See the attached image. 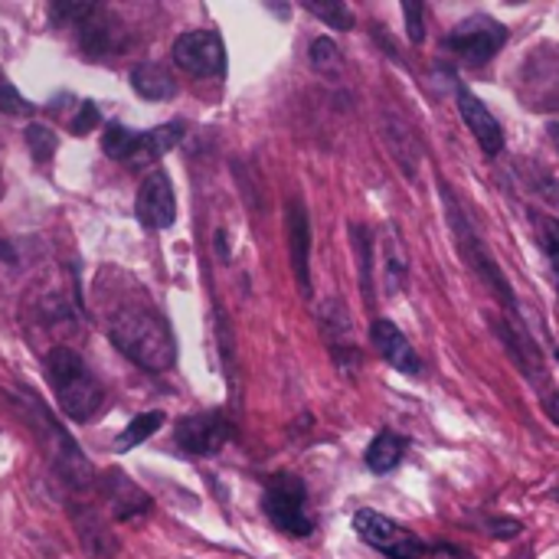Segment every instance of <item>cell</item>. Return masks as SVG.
Here are the masks:
<instances>
[{
    "instance_id": "6da1fadb",
    "label": "cell",
    "mask_w": 559,
    "mask_h": 559,
    "mask_svg": "<svg viewBox=\"0 0 559 559\" xmlns=\"http://www.w3.org/2000/svg\"><path fill=\"white\" fill-rule=\"evenodd\" d=\"M108 337L111 344L141 370L147 373H164L177 364V344L167 328V321L141 305L118 308L108 318Z\"/></svg>"
},
{
    "instance_id": "7a4b0ae2",
    "label": "cell",
    "mask_w": 559,
    "mask_h": 559,
    "mask_svg": "<svg viewBox=\"0 0 559 559\" xmlns=\"http://www.w3.org/2000/svg\"><path fill=\"white\" fill-rule=\"evenodd\" d=\"M46 380L56 393L59 409L75 423H88L105 403L102 383L85 367V360L69 347H52L46 354Z\"/></svg>"
},
{
    "instance_id": "3957f363",
    "label": "cell",
    "mask_w": 559,
    "mask_h": 559,
    "mask_svg": "<svg viewBox=\"0 0 559 559\" xmlns=\"http://www.w3.org/2000/svg\"><path fill=\"white\" fill-rule=\"evenodd\" d=\"M183 138V124L170 121L151 131H131L118 121H111L102 134V147L111 160H121L128 167H147L157 157H164L167 151H174Z\"/></svg>"
},
{
    "instance_id": "277c9868",
    "label": "cell",
    "mask_w": 559,
    "mask_h": 559,
    "mask_svg": "<svg viewBox=\"0 0 559 559\" xmlns=\"http://www.w3.org/2000/svg\"><path fill=\"white\" fill-rule=\"evenodd\" d=\"M265 518L288 537H311L314 531V518L308 511V488L298 475H275L265 488L262 498Z\"/></svg>"
},
{
    "instance_id": "5b68a950",
    "label": "cell",
    "mask_w": 559,
    "mask_h": 559,
    "mask_svg": "<svg viewBox=\"0 0 559 559\" xmlns=\"http://www.w3.org/2000/svg\"><path fill=\"white\" fill-rule=\"evenodd\" d=\"M504 43H508V26L498 23V20L488 16V13H475V16L462 20V23L445 36V49H449L459 62H465V66H472V69L491 62V59L501 52Z\"/></svg>"
},
{
    "instance_id": "8992f818",
    "label": "cell",
    "mask_w": 559,
    "mask_h": 559,
    "mask_svg": "<svg viewBox=\"0 0 559 559\" xmlns=\"http://www.w3.org/2000/svg\"><path fill=\"white\" fill-rule=\"evenodd\" d=\"M354 531L364 544H370L386 559H426V554H429V547L413 531H406L393 518L370 511V508H360L354 514Z\"/></svg>"
},
{
    "instance_id": "52a82bcc",
    "label": "cell",
    "mask_w": 559,
    "mask_h": 559,
    "mask_svg": "<svg viewBox=\"0 0 559 559\" xmlns=\"http://www.w3.org/2000/svg\"><path fill=\"white\" fill-rule=\"evenodd\" d=\"M449 219H452V229H455V239H459V249H462L465 262L475 269V275H478L485 285H491V292H495L511 311H518L514 292H511L508 278L501 275V265L495 262V255L485 249V242H481V236L475 233V226L465 219V213H462L452 200H449Z\"/></svg>"
},
{
    "instance_id": "ba28073f",
    "label": "cell",
    "mask_w": 559,
    "mask_h": 559,
    "mask_svg": "<svg viewBox=\"0 0 559 559\" xmlns=\"http://www.w3.org/2000/svg\"><path fill=\"white\" fill-rule=\"evenodd\" d=\"M174 62L197 75V79H216L226 72V46L223 36L213 29H190L174 39Z\"/></svg>"
},
{
    "instance_id": "9c48e42d",
    "label": "cell",
    "mask_w": 559,
    "mask_h": 559,
    "mask_svg": "<svg viewBox=\"0 0 559 559\" xmlns=\"http://www.w3.org/2000/svg\"><path fill=\"white\" fill-rule=\"evenodd\" d=\"M177 445L187 455H216L223 452V445L233 439V426L223 413H200V416H187L177 423Z\"/></svg>"
},
{
    "instance_id": "30bf717a",
    "label": "cell",
    "mask_w": 559,
    "mask_h": 559,
    "mask_svg": "<svg viewBox=\"0 0 559 559\" xmlns=\"http://www.w3.org/2000/svg\"><path fill=\"white\" fill-rule=\"evenodd\" d=\"M138 223L144 229H167L177 219V200H174V187L170 177L164 170L147 174V180L138 190V203H134Z\"/></svg>"
},
{
    "instance_id": "8fae6325",
    "label": "cell",
    "mask_w": 559,
    "mask_h": 559,
    "mask_svg": "<svg viewBox=\"0 0 559 559\" xmlns=\"http://www.w3.org/2000/svg\"><path fill=\"white\" fill-rule=\"evenodd\" d=\"M370 341H373L377 354H380L393 370H400V373H406V377H419V373H423V360H419L416 347L409 344V337H406L393 321H386V318L373 321Z\"/></svg>"
},
{
    "instance_id": "7c38bea8",
    "label": "cell",
    "mask_w": 559,
    "mask_h": 559,
    "mask_svg": "<svg viewBox=\"0 0 559 559\" xmlns=\"http://www.w3.org/2000/svg\"><path fill=\"white\" fill-rule=\"evenodd\" d=\"M459 111H462L468 131L475 134V141L481 144V151L498 157L504 151V131H501L498 118L491 115V108L472 88H459Z\"/></svg>"
},
{
    "instance_id": "4fadbf2b",
    "label": "cell",
    "mask_w": 559,
    "mask_h": 559,
    "mask_svg": "<svg viewBox=\"0 0 559 559\" xmlns=\"http://www.w3.org/2000/svg\"><path fill=\"white\" fill-rule=\"evenodd\" d=\"M288 246H292L298 288L301 295H311V226H308V210L301 200H292L288 206Z\"/></svg>"
},
{
    "instance_id": "5bb4252c",
    "label": "cell",
    "mask_w": 559,
    "mask_h": 559,
    "mask_svg": "<svg viewBox=\"0 0 559 559\" xmlns=\"http://www.w3.org/2000/svg\"><path fill=\"white\" fill-rule=\"evenodd\" d=\"M108 498H111V508H115L118 521H138V518H144L151 511V498L134 481H128L124 475L108 478Z\"/></svg>"
},
{
    "instance_id": "9a60e30c",
    "label": "cell",
    "mask_w": 559,
    "mask_h": 559,
    "mask_svg": "<svg viewBox=\"0 0 559 559\" xmlns=\"http://www.w3.org/2000/svg\"><path fill=\"white\" fill-rule=\"evenodd\" d=\"M131 88L147 98V102H164V98H174L177 95V82L170 79V72L157 62H141L134 66L131 72Z\"/></svg>"
},
{
    "instance_id": "2e32d148",
    "label": "cell",
    "mask_w": 559,
    "mask_h": 559,
    "mask_svg": "<svg viewBox=\"0 0 559 559\" xmlns=\"http://www.w3.org/2000/svg\"><path fill=\"white\" fill-rule=\"evenodd\" d=\"M403 455H406V439H400L396 432H380L370 442V449H367L364 459H367V468L370 472L386 475V472H393L403 462Z\"/></svg>"
},
{
    "instance_id": "e0dca14e",
    "label": "cell",
    "mask_w": 559,
    "mask_h": 559,
    "mask_svg": "<svg viewBox=\"0 0 559 559\" xmlns=\"http://www.w3.org/2000/svg\"><path fill=\"white\" fill-rule=\"evenodd\" d=\"M164 413L160 409H154V413H141V416H134L131 423H128V429L124 432H118V439H115V449L118 452H131V449H138L141 442H147L160 426H164Z\"/></svg>"
},
{
    "instance_id": "ac0fdd59",
    "label": "cell",
    "mask_w": 559,
    "mask_h": 559,
    "mask_svg": "<svg viewBox=\"0 0 559 559\" xmlns=\"http://www.w3.org/2000/svg\"><path fill=\"white\" fill-rule=\"evenodd\" d=\"M305 10L308 13H314L318 20H324L328 26H334L337 33H347L350 26H354V13H350V7L347 3H341V0H305Z\"/></svg>"
},
{
    "instance_id": "d6986e66",
    "label": "cell",
    "mask_w": 559,
    "mask_h": 559,
    "mask_svg": "<svg viewBox=\"0 0 559 559\" xmlns=\"http://www.w3.org/2000/svg\"><path fill=\"white\" fill-rule=\"evenodd\" d=\"M406 282V249L400 246L396 233L390 229L386 236V292L396 295Z\"/></svg>"
},
{
    "instance_id": "ffe728a7",
    "label": "cell",
    "mask_w": 559,
    "mask_h": 559,
    "mask_svg": "<svg viewBox=\"0 0 559 559\" xmlns=\"http://www.w3.org/2000/svg\"><path fill=\"white\" fill-rule=\"evenodd\" d=\"M341 49H337V43L331 39V36H318L314 43H311V66L318 69V72H324V75H334V72H341Z\"/></svg>"
},
{
    "instance_id": "44dd1931",
    "label": "cell",
    "mask_w": 559,
    "mask_h": 559,
    "mask_svg": "<svg viewBox=\"0 0 559 559\" xmlns=\"http://www.w3.org/2000/svg\"><path fill=\"white\" fill-rule=\"evenodd\" d=\"M26 144H29V151H33V157L39 164H46L56 154V134L49 128H43V124H29L26 128Z\"/></svg>"
},
{
    "instance_id": "7402d4cb",
    "label": "cell",
    "mask_w": 559,
    "mask_h": 559,
    "mask_svg": "<svg viewBox=\"0 0 559 559\" xmlns=\"http://www.w3.org/2000/svg\"><path fill=\"white\" fill-rule=\"evenodd\" d=\"M0 111H7V115H29L33 111V105L10 85L3 69H0Z\"/></svg>"
},
{
    "instance_id": "603a6c76",
    "label": "cell",
    "mask_w": 559,
    "mask_h": 559,
    "mask_svg": "<svg viewBox=\"0 0 559 559\" xmlns=\"http://www.w3.org/2000/svg\"><path fill=\"white\" fill-rule=\"evenodd\" d=\"M540 242H544V252L554 265L559 285V219H540Z\"/></svg>"
},
{
    "instance_id": "cb8c5ba5",
    "label": "cell",
    "mask_w": 559,
    "mask_h": 559,
    "mask_svg": "<svg viewBox=\"0 0 559 559\" xmlns=\"http://www.w3.org/2000/svg\"><path fill=\"white\" fill-rule=\"evenodd\" d=\"M423 13H426V7H423L419 0H406V3H403L406 33H409V39H413V43H423V39H426V23H423Z\"/></svg>"
},
{
    "instance_id": "d4e9b609",
    "label": "cell",
    "mask_w": 559,
    "mask_h": 559,
    "mask_svg": "<svg viewBox=\"0 0 559 559\" xmlns=\"http://www.w3.org/2000/svg\"><path fill=\"white\" fill-rule=\"evenodd\" d=\"M354 233V246H357V255H360V272H364V292H367V298H370V239H367V233L360 229V226H354L350 229Z\"/></svg>"
},
{
    "instance_id": "484cf974",
    "label": "cell",
    "mask_w": 559,
    "mask_h": 559,
    "mask_svg": "<svg viewBox=\"0 0 559 559\" xmlns=\"http://www.w3.org/2000/svg\"><path fill=\"white\" fill-rule=\"evenodd\" d=\"M98 108L92 105V102H82V108H79V115L72 118V131L79 134V138H85L88 131H95L98 128Z\"/></svg>"
},
{
    "instance_id": "4316f807",
    "label": "cell",
    "mask_w": 559,
    "mask_h": 559,
    "mask_svg": "<svg viewBox=\"0 0 559 559\" xmlns=\"http://www.w3.org/2000/svg\"><path fill=\"white\" fill-rule=\"evenodd\" d=\"M432 557L436 559H472V557H465L459 547H436V550H432Z\"/></svg>"
},
{
    "instance_id": "83f0119b",
    "label": "cell",
    "mask_w": 559,
    "mask_h": 559,
    "mask_svg": "<svg viewBox=\"0 0 559 559\" xmlns=\"http://www.w3.org/2000/svg\"><path fill=\"white\" fill-rule=\"evenodd\" d=\"M547 416H550V419L559 426V393L547 396Z\"/></svg>"
},
{
    "instance_id": "f1b7e54d",
    "label": "cell",
    "mask_w": 559,
    "mask_h": 559,
    "mask_svg": "<svg viewBox=\"0 0 559 559\" xmlns=\"http://www.w3.org/2000/svg\"><path fill=\"white\" fill-rule=\"evenodd\" d=\"M554 138H557V147H559V124H554Z\"/></svg>"
},
{
    "instance_id": "f546056e",
    "label": "cell",
    "mask_w": 559,
    "mask_h": 559,
    "mask_svg": "<svg viewBox=\"0 0 559 559\" xmlns=\"http://www.w3.org/2000/svg\"><path fill=\"white\" fill-rule=\"evenodd\" d=\"M557 501H559V491H557Z\"/></svg>"
}]
</instances>
